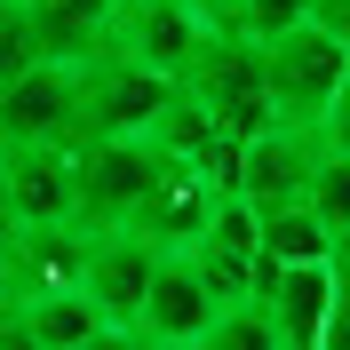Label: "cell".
<instances>
[{
	"instance_id": "1",
	"label": "cell",
	"mask_w": 350,
	"mask_h": 350,
	"mask_svg": "<svg viewBox=\"0 0 350 350\" xmlns=\"http://www.w3.org/2000/svg\"><path fill=\"white\" fill-rule=\"evenodd\" d=\"M223 24L199 8V0H111V32H104V56L152 72V80L183 88V72L207 56Z\"/></svg>"
},
{
	"instance_id": "2",
	"label": "cell",
	"mask_w": 350,
	"mask_h": 350,
	"mask_svg": "<svg viewBox=\"0 0 350 350\" xmlns=\"http://www.w3.org/2000/svg\"><path fill=\"white\" fill-rule=\"evenodd\" d=\"M262 96H271V128H295V135H319L334 111V88H342L350 56L319 32V24H303V32H279V40H262Z\"/></svg>"
},
{
	"instance_id": "3",
	"label": "cell",
	"mask_w": 350,
	"mask_h": 350,
	"mask_svg": "<svg viewBox=\"0 0 350 350\" xmlns=\"http://www.w3.org/2000/svg\"><path fill=\"white\" fill-rule=\"evenodd\" d=\"M175 96H183V104H191L199 120L223 135V144H255V135L271 128L262 56H255V40H239V32H215V40H207V56L183 72V88H175Z\"/></svg>"
},
{
	"instance_id": "4",
	"label": "cell",
	"mask_w": 350,
	"mask_h": 350,
	"mask_svg": "<svg viewBox=\"0 0 350 350\" xmlns=\"http://www.w3.org/2000/svg\"><path fill=\"white\" fill-rule=\"evenodd\" d=\"M167 159L152 144H72V223L80 231H128V215L159 191Z\"/></svg>"
},
{
	"instance_id": "5",
	"label": "cell",
	"mask_w": 350,
	"mask_h": 350,
	"mask_svg": "<svg viewBox=\"0 0 350 350\" xmlns=\"http://www.w3.org/2000/svg\"><path fill=\"white\" fill-rule=\"evenodd\" d=\"M80 144V64H24L0 80V152H72Z\"/></svg>"
},
{
	"instance_id": "6",
	"label": "cell",
	"mask_w": 350,
	"mask_h": 350,
	"mask_svg": "<svg viewBox=\"0 0 350 350\" xmlns=\"http://www.w3.org/2000/svg\"><path fill=\"white\" fill-rule=\"evenodd\" d=\"M167 104H175V88L120 64V56H88L80 64V144H144Z\"/></svg>"
},
{
	"instance_id": "7",
	"label": "cell",
	"mask_w": 350,
	"mask_h": 350,
	"mask_svg": "<svg viewBox=\"0 0 350 350\" xmlns=\"http://www.w3.org/2000/svg\"><path fill=\"white\" fill-rule=\"evenodd\" d=\"M152 247L128 239V231H88V255H80V295L88 310L104 319L111 334H135V310H144V286H152Z\"/></svg>"
},
{
	"instance_id": "8",
	"label": "cell",
	"mask_w": 350,
	"mask_h": 350,
	"mask_svg": "<svg viewBox=\"0 0 350 350\" xmlns=\"http://www.w3.org/2000/svg\"><path fill=\"white\" fill-rule=\"evenodd\" d=\"M319 135H295V128H262L255 144H239V199L255 215H279V207H303L310 175H319Z\"/></svg>"
},
{
	"instance_id": "9",
	"label": "cell",
	"mask_w": 350,
	"mask_h": 350,
	"mask_svg": "<svg viewBox=\"0 0 350 350\" xmlns=\"http://www.w3.org/2000/svg\"><path fill=\"white\" fill-rule=\"evenodd\" d=\"M207 327H215V303H207L191 255H159L152 262V286H144V310H135V342H152V350H199Z\"/></svg>"
},
{
	"instance_id": "10",
	"label": "cell",
	"mask_w": 350,
	"mask_h": 350,
	"mask_svg": "<svg viewBox=\"0 0 350 350\" xmlns=\"http://www.w3.org/2000/svg\"><path fill=\"white\" fill-rule=\"evenodd\" d=\"M80 255H88V231H16L0 247V303L24 310V303H48V295H72Z\"/></svg>"
},
{
	"instance_id": "11",
	"label": "cell",
	"mask_w": 350,
	"mask_h": 350,
	"mask_svg": "<svg viewBox=\"0 0 350 350\" xmlns=\"http://www.w3.org/2000/svg\"><path fill=\"white\" fill-rule=\"evenodd\" d=\"M207 215H215V191H207L199 175L167 167V175H159V191L128 215V239H144L152 255H191V247L207 239Z\"/></svg>"
},
{
	"instance_id": "12",
	"label": "cell",
	"mask_w": 350,
	"mask_h": 350,
	"mask_svg": "<svg viewBox=\"0 0 350 350\" xmlns=\"http://www.w3.org/2000/svg\"><path fill=\"white\" fill-rule=\"evenodd\" d=\"M111 0H24V56L32 64H88L104 56Z\"/></svg>"
},
{
	"instance_id": "13",
	"label": "cell",
	"mask_w": 350,
	"mask_h": 350,
	"mask_svg": "<svg viewBox=\"0 0 350 350\" xmlns=\"http://www.w3.org/2000/svg\"><path fill=\"white\" fill-rule=\"evenodd\" d=\"M16 231H80L72 223V152H0Z\"/></svg>"
},
{
	"instance_id": "14",
	"label": "cell",
	"mask_w": 350,
	"mask_h": 350,
	"mask_svg": "<svg viewBox=\"0 0 350 350\" xmlns=\"http://www.w3.org/2000/svg\"><path fill=\"white\" fill-rule=\"evenodd\" d=\"M16 319H24V342L32 350H80V342H96V334H111L104 319L88 310L80 286H72V295H48V303H24Z\"/></svg>"
},
{
	"instance_id": "15",
	"label": "cell",
	"mask_w": 350,
	"mask_h": 350,
	"mask_svg": "<svg viewBox=\"0 0 350 350\" xmlns=\"http://www.w3.org/2000/svg\"><path fill=\"white\" fill-rule=\"evenodd\" d=\"M279 271H319L327 262V223L310 215V207H279V215H262V247Z\"/></svg>"
},
{
	"instance_id": "16",
	"label": "cell",
	"mask_w": 350,
	"mask_h": 350,
	"mask_svg": "<svg viewBox=\"0 0 350 350\" xmlns=\"http://www.w3.org/2000/svg\"><path fill=\"white\" fill-rule=\"evenodd\" d=\"M310 8L319 0H231V32L262 48V40H279V32H303Z\"/></svg>"
},
{
	"instance_id": "17",
	"label": "cell",
	"mask_w": 350,
	"mask_h": 350,
	"mask_svg": "<svg viewBox=\"0 0 350 350\" xmlns=\"http://www.w3.org/2000/svg\"><path fill=\"white\" fill-rule=\"evenodd\" d=\"M199 247H207V255H239V262H247V255L262 247V215L247 207L239 191L215 199V215H207V239H199Z\"/></svg>"
},
{
	"instance_id": "18",
	"label": "cell",
	"mask_w": 350,
	"mask_h": 350,
	"mask_svg": "<svg viewBox=\"0 0 350 350\" xmlns=\"http://www.w3.org/2000/svg\"><path fill=\"white\" fill-rule=\"evenodd\" d=\"M199 350H286V342L255 303H239V310H215V327L199 334Z\"/></svg>"
},
{
	"instance_id": "19",
	"label": "cell",
	"mask_w": 350,
	"mask_h": 350,
	"mask_svg": "<svg viewBox=\"0 0 350 350\" xmlns=\"http://www.w3.org/2000/svg\"><path fill=\"white\" fill-rule=\"evenodd\" d=\"M303 207L327 223V231H342V223H350V159H342V152H319V175H310Z\"/></svg>"
},
{
	"instance_id": "20",
	"label": "cell",
	"mask_w": 350,
	"mask_h": 350,
	"mask_svg": "<svg viewBox=\"0 0 350 350\" xmlns=\"http://www.w3.org/2000/svg\"><path fill=\"white\" fill-rule=\"evenodd\" d=\"M191 271H199V286H207V303L215 310H239L247 303V271H255V255H207V247H191Z\"/></svg>"
},
{
	"instance_id": "21",
	"label": "cell",
	"mask_w": 350,
	"mask_h": 350,
	"mask_svg": "<svg viewBox=\"0 0 350 350\" xmlns=\"http://www.w3.org/2000/svg\"><path fill=\"white\" fill-rule=\"evenodd\" d=\"M319 144L350 159V72H342V88H334V111H327V128H319Z\"/></svg>"
},
{
	"instance_id": "22",
	"label": "cell",
	"mask_w": 350,
	"mask_h": 350,
	"mask_svg": "<svg viewBox=\"0 0 350 350\" xmlns=\"http://www.w3.org/2000/svg\"><path fill=\"white\" fill-rule=\"evenodd\" d=\"M327 279H334V303H350V223L327 231Z\"/></svg>"
},
{
	"instance_id": "23",
	"label": "cell",
	"mask_w": 350,
	"mask_h": 350,
	"mask_svg": "<svg viewBox=\"0 0 350 350\" xmlns=\"http://www.w3.org/2000/svg\"><path fill=\"white\" fill-rule=\"evenodd\" d=\"M310 350H350V303L327 310V327H319V342H310Z\"/></svg>"
},
{
	"instance_id": "24",
	"label": "cell",
	"mask_w": 350,
	"mask_h": 350,
	"mask_svg": "<svg viewBox=\"0 0 350 350\" xmlns=\"http://www.w3.org/2000/svg\"><path fill=\"white\" fill-rule=\"evenodd\" d=\"M16 40H24V8H16V0H0V56H8Z\"/></svg>"
},
{
	"instance_id": "25",
	"label": "cell",
	"mask_w": 350,
	"mask_h": 350,
	"mask_svg": "<svg viewBox=\"0 0 350 350\" xmlns=\"http://www.w3.org/2000/svg\"><path fill=\"white\" fill-rule=\"evenodd\" d=\"M16 239V215H8V159H0V247Z\"/></svg>"
},
{
	"instance_id": "26",
	"label": "cell",
	"mask_w": 350,
	"mask_h": 350,
	"mask_svg": "<svg viewBox=\"0 0 350 350\" xmlns=\"http://www.w3.org/2000/svg\"><path fill=\"white\" fill-rule=\"evenodd\" d=\"M80 350H135V334H96V342H80Z\"/></svg>"
},
{
	"instance_id": "27",
	"label": "cell",
	"mask_w": 350,
	"mask_h": 350,
	"mask_svg": "<svg viewBox=\"0 0 350 350\" xmlns=\"http://www.w3.org/2000/svg\"><path fill=\"white\" fill-rule=\"evenodd\" d=\"M135 350H152V342H135Z\"/></svg>"
},
{
	"instance_id": "28",
	"label": "cell",
	"mask_w": 350,
	"mask_h": 350,
	"mask_svg": "<svg viewBox=\"0 0 350 350\" xmlns=\"http://www.w3.org/2000/svg\"><path fill=\"white\" fill-rule=\"evenodd\" d=\"M16 8H24V0H16Z\"/></svg>"
}]
</instances>
